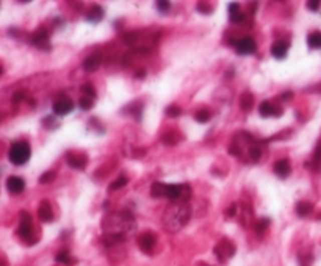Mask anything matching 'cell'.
<instances>
[{"instance_id":"cell-15","label":"cell","mask_w":321,"mask_h":266,"mask_svg":"<svg viewBox=\"0 0 321 266\" xmlns=\"http://www.w3.org/2000/svg\"><path fill=\"white\" fill-rule=\"evenodd\" d=\"M290 172H291V164L287 158L277 160L274 163V174L279 177V179H287Z\"/></svg>"},{"instance_id":"cell-10","label":"cell","mask_w":321,"mask_h":266,"mask_svg":"<svg viewBox=\"0 0 321 266\" xmlns=\"http://www.w3.org/2000/svg\"><path fill=\"white\" fill-rule=\"evenodd\" d=\"M259 113H260V116L262 118H269V116H282V113H284V110H282L280 107H276L273 105L269 100H263V102L260 104L259 107Z\"/></svg>"},{"instance_id":"cell-4","label":"cell","mask_w":321,"mask_h":266,"mask_svg":"<svg viewBox=\"0 0 321 266\" xmlns=\"http://www.w3.org/2000/svg\"><path fill=\"white\" fill-rule=\"evenodd\" d=\"M18 235L24 239V241H27L29 244H35L38 241V238L33 236V219H32V214L29 211H21Z\"/></svg>"},{"instance_id":"cell-36","label":"cell","mask_w":321,"mask_h":266,"mask_svg":"<svg viewBox=\"0 0 321 266\" xmlns=\"http://www.w3.org/2000/svg\"><path fill=\"white\" fill-rule=\"evenodd\" d=\"M312 260H313L312 255H309V254H307V255L301 254V255H299V264H301V266H310Z\"/></svg>"},{"instance_id":"cell-38","label":"cell","mask_w":321,"mask_h":266,"mask_svg":"<svg viewBox=\"0 0 321 266\" xmlns=\"http://www.w3.org/2000/svg\"><path fill=\"white\" fill-rule=\"evenodd\" d=\"M238 210H240V208H238V204H232V205L229 207V210L226 211V214H227L229 218H234V216H237Z\"/></svg>"},{"instance_id":"cell-3","label":"cell","mask_w":321,"mask_h":266,"mask_svg":"<svg viewBox=\"0 0 321 266\" xmlns=\"http://www.w3.org/2000/svg\"><path fill=\"white\" fill-rule=\"evenodd\" d=\"M32 155V149L30 144L27 141H18L11 146L10 152H8V158L13 164H16V166H22L29 160Z\"/></svg>"},{"instance_id":"cell-34","label":"cell","mask_w":321,"mask_h":266,"mask_svg":"<svg viewBox=\"0 0 321 266\" xmlns=\"http://www.w3.org/2000/svg\"><path fill=\"white\" fill-rule=\"evenodd\" d=\"M198 11L202 13V15H210V13L213 11V8H212V5H209V4L199 2V4H198Z\"/></svg>"},{"instance_id":"cell-25","label":"cell","mask_w":321,"mask_h":266,"mask_svg":"<svg viewBox=\"0 0 321 266\" xmlns=\"http://www.w3.org/2000/svg\"><path fill=\"white\" fill-rule=\"evenodd\" d=\"M80 91L85 97H89V99H96L97 93H96V88L91 85V83H83L82 88H80Z\"/></svg>"},{"instance_id":"cell-37","label":"cell","mask_w":321,"mask_h":266,"mask_svg":"<svg viewBox=\"0 0 321 266\" xmlns=\"http://www.w3.org/2000/svg\"><path fill=\"white\" fill-rule=\"evenodd\" d=\"M238 13H241L240 11V5L238 4H229V16H235V15H238Z\"/></svg>"},{"instance_id":"cell-8","label":"cell","mask_w":321,"mask_h":266,"mask_svg":"<svg viewBox=\"0 0 321 266\" xmlns=\"http://www.w3.org/2000/svg\"><path fill=\"white\" fill-rule=\"evenodd\" d=\"M155 244H157V238L152 232H144L138 236V246L144 254H152Z\"/></svg>"},{"instance_id":"cell-14","label":"cell","mask_w":321,"mask_h":266,"mask_svg":"<svg viewBox=\"0 0 321 266\" xmlns=\"http://www.w3.org/2000/svg\"><path fill=\"white\" fill-rule=\"evenodd\" d=\"M7 188L11 194H21L25 189V182H24V179H21V177H18V175H11L7 180Z\"/></svg>"},{"instance_id":"cell-2","label":"cell","mask_w":321,"mask_h":266,"mask_svg":"<svg viewBox=\"0 0 321 266\" xmlns=\"http://www.w3.org/2000/svg\"><path fill=\"white\" fill-rule=\"evenodd\" d=\"M190 216H191V208L188 204L173 202L163 214V225L168 232H179L188 224Z\"/></svg>"},{"instance_id":"cell-41","label":"cell","mask_w":321,"mask_h":266,"mask_svg":"<svg viewBox=\"0 0 321 266\" xmlns=\"http://www.w3.org/2000/svg\"><path fill=\"white\" fill-rule=\"evenodd\" d=\"M144 75H146V69H139V71L135 74V77H138V79H143Z\"/></svg>"},{"instance_id":"cell-1","label":"cell","mask_w":321,"mask_h":266,"mask_svg":"<svg viewBox=\"0 0 321 266\" xmlns=\"http://www.w3.org/2000/svg\"><path fill=\"white\" fill-rule=\"evenodd\" d=\"M102 229H104L102 241H104L105 246L110 247V246H116L130 238L135 233L136 224H135V218L132 213L114 211L104 218Z\"/></svg>"},{"instance_id":"cell-7","label":"cell","mask_w":321,"mask_h":266,"mask_svg":"<svg viewBox=\"0 0 321 266\" xmlns=\"http://www.w3.org/2000/svg\"><path fill=\"white\" fill-rule=\"evenodd\" d=\"M52 108H54L55 115L66 116V115H69V113L74 110V100L71 97H68V96H61V97H58L55 102H54Z\"/></svg>"},{"instance_id":"cell-23","label":"cell","mask_w":321,"mask_h":266,"mask_svg":"<svg viewBox=\"0 0 321 266\" xmlns=\"http://www.w3.org/2000/svg\"><path fill=\"white\" fill-rule=\"evenodd\" d=\"M307 44L310 49H321V32H313L307 36Z\"/></svg>"},{"instance_id":"cell-17","label":"cell","mask_w":321,"mask_h":266,"mask_svg":"<svg viewBox=\"0 0 321 266\" xmlns=\"http://www.w3.org/2000/svg\"><path fill=\"white\" fill-rule=\"evenodd\" d=\"M104 15H105L104 8L99 7V5H94V7L89 8V11L86 13V21L91 22V24H97V22H100L102 19H104Z\"/></svg>"},{"instance_id":"cell-20","label":"cell","mask_w":321,"mask_h":266,"mask_svg":"<svg viewBox=\"0 0 321 266\" xmlns=\"http://www.w3.org/2000/svg\"><path fill=\"white\" fill-rule=\"evenodd\" d=\"M240 107L243 111H251L252 107H254V96L251 93H243L240 96Z\"/></svg>"},{"instance_id":"cell-40","label":"cell","mask_w":321,"mask_h":266,"mask_svg":"<svg viewBox=\"0 0 321 266\" xmlns=\"http://www.w3.org/2000/svg\"><path fill=\"white\" fill-rule=\"evenodd\" d=\"M280 99H282V100H284V102H290V100L293 99V93H291V91L282 93V94H280Z\"/></svg>"},{"instance_id":"cell-31","label":"cell","mask_w":321,"mask_h":266,"mask_svg":"<svg viewBox=\"0 0 321 266\" xmlns=\"http://www.w3.org/2000/svg\"><path fill=\"white\" fill-rule=\"evenodd\" d=\"M79 105H80V108L82 110H91L93 107H94V99H89V97H82L80 100H79Z\"/></svg>"},{"instance_id":"cell-21","label":"cell","mask_w":321,"mask_h":266,"mask_svg":"<svg viewBox=\"0 0 321 266\" xmlns=\"http://www.w3.org/2000/svg\"><path fill=\"white\" fill-rule=\"evenodd\" d=\"M55 260L58 261V263H61V264H66V266H71V264H74L77 260L69 254V252L64 249V250H60L58 254H57V257H55Z\"/></svg>"},{"instance_id":"cell-24","label":"cell","mask_w":321,"mask_h":266,"mask_svg":"<svg viewBox=\"0 0 321 266\" xmlns=\"http://www.w3.org/2000/svg\"><path fill=\"white\" fill-rule=\"evenodd\" d=\"M269 224H271V219H269V218H262V219L257 221V222H255V227H254L255 232H257V235L262 236V235L266 232V229L269 227Z\"/></svg>"},{"instance_id":"cell-13","label":"cell","mask_w":321,"mask_h":266,"mask_svg":"<svg viewBox=\"0 0 321 266\" xmlns=\"http://www.w3.org/2000/svg\"><path fill=\"white\" fill-rule=\"evenodd\" d=\"M66 161L71 168L74 169H83L86 166V163H88V158L82 154H77V152H68V155H66Z\"/></svg>"},{"instance_id":"cell-32","label":"cell","mask_w":321,"mask_h":266,"mask_svg":"<svg viewBox=\"0 0 321 266\" xmlns=\"http://www.w3.org/2000/svg\"><path fill=\"white\" fill-rule=\"evenodd\" d=\"M166 115H168L170 118H179L182 115V110L177 105H170L168 108H166Z\"/></svg>"},{"instance_id":"cell-11","label":"cell","mask_w":321,"mask_h":266,"mask_svg":"<svg viewBox=\"0 0 321 266\" xmlns=\"http://www.w3.org/2000/svg\"><path fill=\"white\" fill-rule=\"evenodd\" d=\"M102 65V54L96 52V54H91V55H88L85 60H83V71L85 72H94L99 69V66Z\"/></svg>"},{"instance_id":"cell-12","label":"cell","mask_w":321,"mask_h":266,"mask_svg":"<svg viewBox=\"0 0 321 266\" xmlns=\"http://www.w3.org/2000/svg\"><path fill=\"white\" fill-rule=\"evenodd\" d=\"M38 218H40L43 222H52L54 219V210L52 205H50L49 200H41L40 207H38Z\"/></svg>"},{"instance_id":"cell-26","label":"cell","mask_w":321,"mask_h":266,"mask_svg":"<svg viewBox=\"0 0 321 266\" xmlns=\"http://www.w3.org/2000/svg\"><path fill=\"white\" fill-rule=\"evenodd\" d=\"M139 38V33L138 32H127L122 35V41L128 46H136V41Z\"/></svg>"},{"instance_id":"cell-22","label":"cell","mask_w":321,"mask_h":266,"mask_svg":"<svg viewBox=\"0 0 321 266\" xmlns=\"http://www.w3.org/2000/svg\"><path fill=\"white\" fill-rule=\"evenodd\" d=\"M191 194H193V191H191V186H190V185H187V183L181 185V189H179L177 202H182V204H187V202L191 199Z\"/></svg>"},{"instance_id":"cell-5","label":"cell","mask_w":321,"mask_h":266,"mask_svg":"<svg viewBox=\"0 0 321 266\" xmlns=\"http://www.w3.org/2000/svg\"><path fill=\"white\" fill-rule=\"evenodd\" d=\"M216 258L220 261H226L229 258H232L235 255V244L230 241L229 238H223L220 243H218L213 249Z\"/></svg>"},{"instance_id":"cell-27","label":"cell","mask_w":321,"mask_h":266,"mask_svg":"<svg viewBox=\"0 0 321 266\" xmlns=\"http://www.w3.org/2000/svg\"><path fill=\"white\" fill-rule=\"evenodd\" d=\"M162 141L166 144V146H176L179 143V138H177V133L176 132H168V133H165L163 138H162Z\"/></svg>"},{"instance_id":"cell-9","label":"cell","mask_w":321,"mask_h":266,"mask_svg":"<svg viewBox=\"0 0 321 266\" xmlns=\"http://www.w3.org/2000/svg\"><path fill=\"white\" fill-rule=\"evenodd\" d=\"M235 50L240 55H252L257 52V43L251 36H245V38H241L240 41H237Z\"/></svg>"},{"instance_id":"cell-30","label":"cell","mask_w":321,"mask_h":266,"mask_svg":"<svg viewBox=\"0 0 321 266\" xmlns=\"http://www.w3.org/2000/svg\"><path fill=\"white\" fill-rule=\"evenodd\" d=\"M127 183H128V179H127V177H125V175H119L118 179L110 185V189H113V191H114V189H121V188H124Z\"/></svg>"},{"instance_id":"cell-33","label":"cell","mask_w":321,"mask_h":266,"mask_svg":"<svg viewBox=\"0 0 321 266\" xmlns=\"http://www.w3.org/2000/svg\"><path fill=\"white\" fill-rule=\"evenodd\" d=\"M157 8H158V11L162 13V15H168L170 8H171V4L166 2V0H160V2H157Z\"/></svg>"},{"instance_id":"cell-45","label":"cell","mask_w":321,"mask_h":266,"mask_svg":"<svg viewBox=\"0 0 321 266\" xmlns=\"http://www.w3.org/2000/svg\"><path fill=\"white\" fill-rule=\"evenodd\" d=\"M318 219H321V213H319V214H318Z\"/></svg>"},{"instance_id":"cell-43","label":"cell","mask_w":321,"mask_h":266,"mask_svg":"<svg viewBox=\"0 0 321 266\" xmlns=\"http://www.w3.org/2000/svg\"><path fill=\"white\" fill-rule=\"evenodd\" d=\"M198 266H210V264H207V263H199Z\"/></svg>"},{"instance_id":"cell-39","label":"cell","mask_w":321,"mask_h":266,"mask_svg":"<svg viewBox=\"0 0 321 266\" xmlns=\"http://www.w3.org/2000/svg\"><path fill=\"white\" fill-rule=\"evenodd\" d=\"M319 7H321L319 0H310V2H307V8H309L310 11H318Z\"/></svg>"},{"instance_id":"cell-16","label":"cell","mask_w":321,"mask_h":266,"mask_svg":"<svg viewBox=\"0 0 321 266\" xmlns=\"http://www.w3.org/2000/svg\"><path fill=\"white\" fill-rule=\"evenodd\" d=\"M288 54V43L287 41H274L271 46V55L277 60L285 58Z\"/></svg>"},{"instance_id":"cell-42","label":"cell","mask_w":321,"mask_h":266,"mask_svg":"<svg viewBox=\"0 0 321 266\" xmlns=\"http://www.w3.org/2000/svg\"><path fill=\"white\" fill-rule=\"evenodd\" d=\"M2 75H4V66L0 65V77H2Z\"/></svg>"},{"instance_id":"cell-19","label":"cell","mask_w":321,"mask_h":266,"mask_svg":"<svg viewBox=\"0 0 321 266\" xmlns=\"http://www.w3.org/2000/svg\"><path fill=\"white\" fill-rule=\"evenodd\" d=\"M313 211V204L309 200H301L296 204V213L301 218H307Z\"/></svg>"},{"instance_id":"cell-35","label":"cell","mask_w":321,"mask_h":266,"mask_svg":"<svg viewBox=\"0 0 321 266\" xmlns=\"http://www.w3.org/2000/svg\"><path fill=\"white\" fill-rule=\"evenodd\" d=\"M27 99V93L25 91H18L15 93V96H13V104H21L22 100Z\"/></svg>"},{"instance_id":"cell-44","label":"cell","mask_w":321,"mask_h":266,"mask_svg":"<svg viewBox=\"0 0 321 266\" xmlns=\"http://www.w3.org/2000/svg\"><path fill=\"white\" fill-rule=\"evenodd\" d=\"M315 91H321V86H319V88H315Z\"/></svg>"},{"instance_id":"cell-28","label":"cell","mask_w":321,"mask_h":266,"mask_svg":"<svg viewBox=\"0 0 321 266\" xmlns=\"http://www.w3.org/2000/svg\"><path fill=\"white\" fill-rule=\"evenodd\" d=\"M210 118H212V113H210L209 110H205V108L199 110V111L196 113V115H195V119H196L198 122H201V124L209 122V121H210Z\"/></svg>"},{"instance_id":"cell-18","label":"cell","mask_w":321,"mask_h":266,"mask_svg":"<svg viewBox=\"0 0 321 266\" xmlns=\"http://www.w3.org/2000/svg\"><path fill=\"white\" fill-rule=\"evenodd\" d=\"M166 191H168V183L153 182L152 186H150V196H152L153 199L166 197Z\"/></svg>"},{"instance_id":"cell-6","label":"cell","mask_w":321,"mask_h":266,"mask_svg":"<svg viewBox=\"0 0 321 266\" xmlns=\"http://www.w3.org/2000/svg\"><path fill=\"white\" fill-rule=\"evenodd\" d=\"M49 30L46 27H40L36 32L32 33L30 36V43L33 46H36L38 49H44V50H50V43H49Z\"/></svg>"},{"instance_id":"cell-29","label":"cell","mask_w":321,"mask_h":266,"mask_svg":"<svg viewBox=\"0 0 321 266\" xmlns=\"http://www.w3.org/2000/svg\"><path fill=\"white\" fill-rule=\"evenodd\" d=\"M57 179V172L55 171H47L40 177V183L41 185H47V183H52Z\"/></svg>"}]
</instances>
